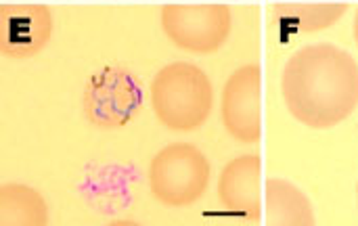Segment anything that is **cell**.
<instances>
[{
  "label": "cell",
  "mask_w": 358,
  "mask_h": 226,
  "mask_svg": "<svg viewBox=\"0 0 358 226\" xmlns=\"http://www.w3.org/2000/svg\"><path fill=\"white\" fill-rule=\"evenodd\" d=\"M281 97L302 126L336 128L358 107V63L346 48L329 42L302 46L281 69Z\"/></svg>",
  "instance_id": "1"
},
{
  "label": "cell",
  "mask_w": 358,
  "mask_h": 226,
  "mask_svg": "<svg viewBox=\"0 0 358 226\" xmlns=\"http://www.w3.org/2000/svg\"><path fill=\"white\" fill-rule=\"evenodd\" d=\"M151 109L157 122L174 132L201 128L214 109V86L195 63L164 65L151 82Z\"/></svg>",
  "instance_id": "2"
},
{
  "label": "cell",
  "mask_w": 358,
  "mask_h": 226,
  "mask_svg": "<svg viewBox=\"0 0 358 226\" xmlns=\"http://www.w3.org/2000/svg\"><path fill=\"white\" fill-rule=\"evenodd\" d=\"M212 168L206 153L191 143H170L149 164V191L166 208H191L210 185Z\"/></svg>",
  "instance_id": "3"
},
{
  "label": "cell",
  "mask_w": 358,
  "mask_h": 226,
  "mask_svg": "<svg viewBox=\"0 0 358 226\" xmlns=\"http://www.w3.org/2000/svg\"><path fill=\"white\" fill-rule=\"evenodd\" d=\"M166 38L193 55L218 52L233 31V6L227 2H170L159 10Z\"/></svg>",
  "instance_id": "4"
},
{
  "label": "cell",
  "mask_w": 358,
  "mask_h": 226,
  "mask_svg": "<svg viewBox=\"0 0 358 226\" xmlns=\"http://www.w3.org/2000/svg\"><path fill=\"white\" fill-rule=\"evenodd\" d=\"M141 107V80L120 65H107L92 73L82 94L84 118L103 130L124 128L138 115Z\"/></svg>",
  "instance_id": "5"
},
{
  "label": "cell",
  "mask_w": 358,
  "mask_h": 226,
  "mask_svg": "<svg viewBox=\"0 0 358 226\" xmlns=\"http://www.w3.org/2000/svg\"><path fill=\"white\" fill-rule=\"evenodd\" d=\"M220 118L224 130L243 145L262 141V67L248 63L237 67L222 86Z\"/></svg>",
  "instance_id": "6"
},
{
  "label": "cell",
  "mask_w": 358,
  "mask_h": 226,
  "mask_svg": "<svg viewBox=\"0 0 358 226\" xmlns=\"http://www.w3.org/2000/svg\"><path fill=\"white\" fill-rule=\"evenodd\" d=\"M52 31L55 19L46 4L6 2L0 6V52L6 59L38 57L52 40Z\"/></svg>",
  "instance_id": "7"
},
{
  "label": "cell",
  "mask_w": 358,
  "mask_h": 226,
  "mask_svg": "<svg viewBox=\"0 0 358 226\" xmlns=\"http://www.w3.org/2000/svg\"><path fill=\"white\" fill-rule=\"evenodd\" d=\"M262 157L248 153L231 160L218 178V199L243 223H264V183H262Z\"/></svg>",
  "instance_id": "8"
},
{
  "label": "cell",
  "mask_w": 358,
  "mask_h": 226,
  "mask_svg": "<svg viewBox=\"0 0 358 226\" xmlns=\"http://www.w3.org/2000/svg\"><path fill=\"white\" fill-rule=\"evenodd\" d=\"M264 225L315 226L317 214L308 195L285 178L264 183Z\"/></svg>",
  "instance_id": "9"
},
{
  "label": "cell",
  "mask_w": 358,
  "mask_h": 226,
  "mask_svg": "<svg viewBox=\"0 0 358 226\" xmlns=\"http://www.w3.org/2000/svg\"><path fill=\"white\" fill-rule=\"evenodd\" d=\"M48 223V204L36 189L19 183L0 187V226H44Z\"/></svg>",
  "instance_id": "10"
},
{
  "label": "cell",
  "mask_w": 358,
  "mask_h": 226,
  "mask_svg": "<svg viewBox=\"0 0 358 226\" xmlns=\"http://www.w3.org/2000/svg\"><path fill=\"white\" fill-rule=\"evenodd\" d=\"M348 10L344 2H279L273 6L277 23L292 31H321L336 25Z\"/></svg>",
  "instance_id": "11"
},
{
  "label": "cell",
  "mask_w": 358,
  "mask_h": 226,
  "mask_svg": "<svg viewBox=\"0 0 358 226\" xmlns=\"http://www.w3.org/2000/svg\"><path fill=\"white\" fill-rule=\"evenodd\" d=\"M355 40H357V46H358V8H357V17H355Z\"/></svg>",
  "instance_id": "12"
},
{
  "label": "cell",
  "mask_w": 358,
  "mask_h": 226,
  "mask_svg": "<svg viewBox=\"0 0 358 226\" xmlns=\"http://www.w3.org/2000/svg\"><path fill=\"white\" fill-rule=\"evenodd\" d=\"M357 204H358V185H357Z\"/></svg>",
  "instance_id": "13"
}]
</instances>
